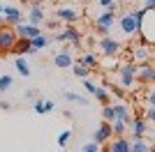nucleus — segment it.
I'll list each match as a JSON object with an SVG mask.
<instances>
[{"label": "nucleus", "instance_id": "nucleus-6", "mask_svg": "<svg viewBox=\"0 0 155 152\" xmlns=\"http://www.w3.org/2000/svg\"><path fill=\"white\" fill-rule=\"evenodd\" d=\"M16 32L9 28V25H0V53H9V49L16 42Z\"/></svg>", "mask_w": 155, "mask_h": 152}, {"label": "nucleus", "instance_id": "nucleus-32", "mask_svg": "<svg viewBox=\"0 0 155 152\" xmlns=\"http://www.w3.org/2000/svg\"><path fill=\"white\" fill-rule=\"evenodd\" d=\"M84 88H86V90H88V92L93 95V92L97 90V83H93V81H88V78H86V81H84Z\"/></svg>", "mask_w": 155, "mask_h": 152}, {"label": "nucleus", "instance_id": "nucleus-3", "mask_svg": "<svg viewBox=\"0 0 155 152\" xmlns=\"http://www.w3.org/2000/svg\"><path fill=\"white\" fill-rule=\"evenodd\" d=\"M97 49H100V53H102L104 58H118V55H120V51H123V44H120L118 39L104 35V37L97 42Z\"/></svg>", "mask_w": 155, "mask_h": 152}, {"label": "nucleus", "instance_id": "nucleus-38", "mask_svg": "<svg viewBox=\"0 0 155 152\" xmlns=\"http://www.w3.org/2000/svg\"><path fill=\"white\" fill-rule=\"evenodd\" d=\"M146 9H155V0H146Z\"/></svg>", "mask_w": 155, "mask_h": 152}, {"label": "nucleus", "instance_id": "nucleus-25", "mask_svg": "<svg viewBox=\"0 0 155 152\" xmlns=\"http://www.w3.org/2000/svg\"><path fill=\"white\" fill-rule=\"evenodd\" d=\"M111 131L116 134V136H125V131H127V122H123V120H111Z\"/></svg>", "mask_w": 155, "mask_h": 152}, {"label": "nucleus", "instance_id": "nucleus-10", "mask_svg": "<svg viewBox=\"0 0 155 152\" xmlns=\"http://www.w3.org/2000/svg\"><path fill=\"white\" fill-rule=\"evenodd\" d=\"M14 32H16V37H26V39H32V37H37L39 32H42V28L39 25H32V23H16L14 25Z\"/></svg>", "mask_w": 155, "mask_h": 152}, {"label": "nucleus", "instance_id": "nucleus-20", "mask_svg": "<svg viewBox=\"0 0 155 152\" xmlns=\"http://www.w3.org/2000/svg\"><path fill=\"white\" fill-rule=\"evenodd\" d=\"M130 152H153V147L146 138H134L130 143Z\"/></svg>", "mask_w": 155, "mask_h": 152}, {"label": "nucleus", "instance_id": "nucleus-15", "mask_svg": "<svg viewBox=\"0 0 155 152\" xmlns=\"http://www.w3.org/2000/svg\"><path fill=\"white\" fill-rule=\"evenodd\" d=\"M79 16H81V14H79L77 9H70V7H60V9H56V19L65 21V23H74V21H79Z\"/></svg>", "mask_w": 155, "mask_h": 152}, {"label": "nucleus", "instance_id": "nucleus-8", "mask_svg": "<svg viewBox=\"0 0 155 152\" xmlns=\"http://www.w3.org/2000/svg\"><path fill=\"white\" fill-rule=\"evenodd\" d=\"M111 136H114V131H111V122H100V127L95 129V134H93V143H97V145H104L107 141H111Z\"/></svg>", "mask_w": 155, "mask_h": 152}, {"label": "nucleus", "instance_id": "nucleus-28", "mask_svg": "<svg viewBox=\"0 0 155 152\" xmlns=\"http://www.w3.org/2000/svg\"><path fill=\"white\" fill-rule=\"evenodd\" d=\"M70 138H72V131H70V129H65V131H60V134H58V138H56V143H58L60 147H65L67 143H70Z\"/></svg>", "mask_w": 155, "mask_h": 152}, {"label": "nucleus", "instance_id": "nucleus-29", "mask_svg": "<svg viewBox=\"0 0 155 152\" xmlns=\"http://www.w3.org/2000/svg\"><path fill=\"white\" fill-rule=\"evenodd\" d=\"M12 85H14V78H12V76H7V74L0 76V92H7Z\"/></svg>", "mask_w": 155, "mask_h": 152}, {"label": "nucleus", "instance_id": "nucleus-26", "mask_svg": "<svg viewBox=\"0 0 155 152\" xmlns=\"http://www.w3.org/2000/svg\"><path fill=\"white\" fill-rule=\"evenodd\" d=\"M93 95H95V99L100 101V104H109V90L104 88V85H97V90Z\"/></svg>", "mask_w": 155, "mask_h": 152}, {"label": "nucleus", "instance_id": "nucleus-1", "mask_svg": "<svg viewBox=\"0 0 155 152\" xmlns=\"http://www.w3.org/2000/svg\"><path fill=\"white\" fill-rule=\"evenodd\" d=\"M143 12H146V7L143 9H127L125 14H118L116 16V21H120V30H123L125 37H134V35L139 37V23H141Z\"/></svg>", "mask_w": 155, "mask_h": 152}, {"label": "nucleus", "instance_id": "nucleus-40", "mask_svg": "<svg viewBox=\"0 0 155 152\" xmlns=\"http://www.w3.org/2000/svg\"><path fill=\"white\" fill-rule=\"evenodd\" d=\"M19 2H21V5H28V0H19Z\"/></svg>", "mask_w": 155, "mask_h": 152}, {"label": "nucleus", "instance_id": "nucleus-4", "mask_svg": "<svg viewBox=\"0 0 155 152\" xmlns=\"http://www.w3.org/2000/svg\"><path fill=\"white\" fill-rule=\"evenodd\" d=\"M116 16H118V14H116V12H111V9H107V12H102L100 16H97L95 28H97V32H100L102 37L111 32V25L116 23Z\"/></svg>", "mask_w": 155, "mask_h": 152}, {"label": "nucleus", "instance_id": "nucleus-19", "mask_svg": "<svg viewBox=\"0 0 155 152\" xmlns=\"http://www.w3.org/2000/svg\"><path fill=\"white\" fill-rule=\"evenodd\" d=\"M109 152H130V138L118 136V141H111Z\"/></svg>", "mask_w": 155, "mask_h": 152}, {"label": "nucleus", "instance_id": "nucleus-34", "mask_svg": "<svg viewBox=\"0 0 155 152\" xmlns=\"http://www.w3.org/2000/svg\"><path fill=\"white\" fill-rule=\"evenodd\" d=\"M44 25L49 28V30H56V28H58V19L56 21H44Z\"/></svg>", "mask_w": 155, "mask_h": 152}, {"label": "nucleus", "instance_id": "nucleus-14", "mask_svg": "<svg viewBox=\"0 0 155 152\" xmlns=\"http://www.w3.org/2000/svg\"><path fill=\"white\" fill-rule=\"evenodd\" d=\"M72 62H74V58H72V51H70V49H65V51H60V53H56V55H53V65H56V67H60V69L72 67Z\"/></svg>", "mask_w": 155, "mask_h": 152}, {"label": "nucleus", "instance_id": "nucleus-22", "mask_svg": "<svg viewBox=\"0 0 155 152\" xmlns=\"http://www.w3.org/2000/svg\"><path fill=\"white\" fill-rule=\"evenodd\" d=\"M14 67H16V71H19L21 76H30V65H28V60H26L23 55H16Z\"/></svg>", "mask_w": 155, "mask_h": 152}, {"label": "nucleus", "instance_id": "nucleus-12", "mask_svg": "<svg viewBox=\"0 0 155 152\" xmlns=\"http://www.w3.org/2000/svg\"><path fill=\"white\" fill-rule=\"evenodd\" d=\"M9 53H14V55H35L37 51L30 46V39L26 37H19L16 42H14V46L9 49Z\"/></svg>", "mask_w": 155, "mask_h": 152}, {"label": "nucleus", "instance_id": "nucleus-27", "mask_svg": "<svg viewBox=\"0 0 155 152\" xmlns=\"http://www.w3.org/2000/svg\"><path fill=\"white\" fill-rule=\"evenodd\" d=\"M65 99L67 101H74V104H81V106H86V104H88V99H86V97H81V95H77V92H65Z\"/></svg>", "mask_w": 155, "mask_h": 152}, {"label": "nucleus", "instance_id": "nucleus-21", "mask_svg": "<svg viewBox=\"0 0 155 152\" xmlns=\"http://www.w3.org/2000/svg\"><path fill=\"white\" fill-rule=\"evenodd\" d=\"M49 44H51V37H46L44 32H39L37 37H32V39H30V46H32L35 51H39V49H46Z\"/></svg>", "mask_w": 155, "mask_h": 152}, {"label": "nucleus", "instance_id": "nucleus-18", "mask_svg": "<svg viewBox=\"0 0 155 152\" xmlns=\"http://www.w3.org/2000/svg\"><path fill=\"white\" fill-rule=\"evenodd\" d=\"M53 108H56V104H53L51 99H35V104H32V111L37 115H44V113H51Z\"/></svg>", "mask_w": 155, "mask_h": 152}, {"label": "nucleus", "instance_id": "nucleus-31", "mask_svg": "<svg viewBox=\"0 0 155 152\" xmlns=\"http://www.w3.org/2000/svg\"><path fill=\"white\" fill-rule=\"evenodd\" d=\"M81 152H102V145H97V143H93V141H88L84 147H81Z\"/></svg>", "mask_w": 155, "mask_h": 152}, {"label": "nucleus", "instance_id": "nucleus-24", "mask_svg": "<svg viewBox=\"0 0 155 152\" xmlns=\"http://www.w3.org/2000/svg\"><path fill=\"white\" fill-rule=\"evenodd\" d=\"M72 74L77 76V78H88V74H91V69H88V67H86L84 62H72Z\"/></svg>", "mask_w": 155, "mask_h": 152}, {"label": "nucleus", "instance_id": "nucleus-9", "mask_svg": "<svg viewBox=\"0 0 155 152\" xmlns=\"http://www.w3.org/2000/svg\"><path fill=\"white\" fill-rule=\"evenodd\" d=\"M132 127V134H134V138H146L148 136V129H150V122L146 120V118H134V120H130V125Z\"/></svg>", "mask_w": 155, "mask_h": 152}, {"label": "nucleus", "instance_id": "nucleus-11", "mask_svg": "<svg viewBox=\"0 0 155 152\" xmlns=\"http://www.w3.org/2000/svg\"><path fill=\"white\" fill-rule=\"evenodd\" d=\"M137 78L143 83V85H150V83L155 81V67L153 62H143L137 67Z\"/></svg>", "mask_w": 155, "mask_h": 152}, {"label": "nucleus", "instance_id": "nucleus-2", "mask_svg": "<svg viewBox=\"0 0 155 152\" xmlns=\"http://www.w3.org/2000/svg\"><path fill=\"white\" fill-rule=\"evenodd\" d=\"M137 67H139V65H134V62H125V65H120V67H116L118 85H120L123 90H132V88H134V83H137Z\"/></svg>", "mask_w": 155, "mask_h": 152}, {"label": "nucleus", "instance_id": "nucleus-35", "mask_svg": "<svg viewBox=\"0 0 155 152\" xmlns=\"http://www.w3.org/2000/svg\"><path fill=\"white\" fill-rule=\"evenodd\" d=\"M35 97H37V90H28L26 92V99H35Z\"/></svg>", "mask_w": 155, "mask_h": 152}, {"label": "nucleus", "instance_id": "nucleus-39", "mask_svg": "<svg viewBox=\"0 0 155 152\" xmlns=\"http://www.w3.org/2000/svg\"><path fill=\"white\" fill-rule=\"evenodd\" d=\"M28 2H35V5H39V2H42V0H28Z\"/></svg>", "mask_w": 155, "mask_h": 152}, {"label": "nucleus", "instance_id": "nucleus-7", "mask_svg": "<svg viewBox=\"0 0 155 152\" xmlns=\"http://www.w3.org/2000/svg\"><path fill=\"white\" fill-rule=\"evenodd\" d=\"M23 21V12H21L19 7L14 5H5L2 7V23L9 25V28H14L16 23H21Z\"/></svg>", "mask_w": 155, "mask_h": 152}, {"label": "nucleus", "instance_id": "nucleus-41", "mask_svg": "<svg viewBox=\"0 0 155 152\" xmlns=\"http://www.w3.org/2000/svg\"><path fill=\"white\" fill-rule=\"evenodd\" d=\"M0 16H2V5H0Z\"/></svg>", "mask_w": 155, "mask_h": 152}, {"label": "nucleus", "instance_id": "nucleus-30", "mask_svg": "<svg viewBox=\"0 0 155 152\" xmlns=\"http://www.w3.org/2000/svg\"><path fill=\"white\" fill-rule=\"evenodd\" d=\"M102 118H104L107 122L114 120V106H111V104H104V108H102Z\"/></svg>", "mask_w": 155, "mask_h": 152}, {"label": "nucleus", "instance_id": "nucleus-5", "mask_svg": "<svg viewBox=\"0 0 155 152\" xmlns=\"http://www.w3.org/2000/svg\"><path fill=\"white\" fill-rule=\"evenodd\" d=\"M56 42H60V44H67V42H72L74 46L81 44V32L74 28V25H67V28H63L60 32H56Z\"/></svg>", "mask_w": 155, "mask_h": 152}, {"label": "nucleus", "instance_id": "nucleus-37", "mask_svg": "<svg viewBox=\"0 0 155 152\" xmlns=\"http://www.w3.org/2000/svg\"><path fill=\"white\" fill-rule=\"evenodd\" d=\"M0 108H2V111H9V108H12V106H9V104H7L5 99H0Z\"/></svg>", "mask_w": 155, "mask_h": 152}, {"label": "nucleus", "instance_id": "nucleus-23", "mask_svg": "<svg viewBox=\"0 0 155 152\" xmlns=\"http://www.w3.org/2000/svg\"><path fill=\"white\" fill-rule=\"evenodd\" d=\"M79 62H84L86 67H88V69H95V67H100V58H97V55H93V53H84Z\"/></svg>", "mask_w": 155, "mask_h": 152}, {"label": "nucleus", "instance_id": "nucleus-16", "mask_svg": "<svg viewBox=\"0 0 155 152\" xmlns=\"http://www.w3.org/2000/svg\"><path fill=\"white\" fill-rule=\"evenodd\" d=\"M111 106H114V120H123V122H127V125H130L132 113H130V108L125 106L123 101H120V104H111Z\"/></svg>", "mask_w": 155, "mask_h": 152}, {"label": "nucleus", "instance_id": "nucleus-17", "mask_svg": "<svg viewBox=\"0 0 155 152\" xmlns=\"http://www.w3.org/2000/svg\"><path fill=\"white\" fill-rule=\"evenodd\" d=\"M44 21H46V12H44L39 5H35L30 12H28V23H32V25H42Z\"/></svg>", "mask_w": 155, "mask_h": 152}, {"label": "nucleus", "instance_id": "nucleus-36", "mask_svg": "<svg viewBox=\"0 0 155 152\" xmlns=\"http://www.w3.org/2000/svg\"><path fill=\"white\" fill-rule=\"evenodd\" d=\"M111 2H114V0H97V5H100V7H109Z\"/></svg>", "mask_w": 155, "mask_h": 152}, {"label": "nucleus", "instance_id": "nucleus-13", "mask_svg": "<svg viewBox=\"0 0 155 152\" xmlns=\"http://www.w3.org/2000/svg\"><path fill=\"white\" fill-rule=\"evenodd\" d=\"M150 55H153V51H150V44L143 42L141 46H137L132 51V58L137 60V65H143V62H150Z\"/></svg>", "mask_w": 155, "mask_h": 152}, {"label": "nucleus", "instance_id": "nucleus-33", "mask_svg": "<svg viewBox=\"0 0 155 152\" xmlns=\"http://www.w3.org/2000/svg\"><path fill=\"white\" fill-rule=\"evenodd\" d=\"M148 122H153L155 120V108H153V104H148V111H146V115H143Z\"/></svg>", "mask_w": 155, "mask_h": 152}]
</instances>
